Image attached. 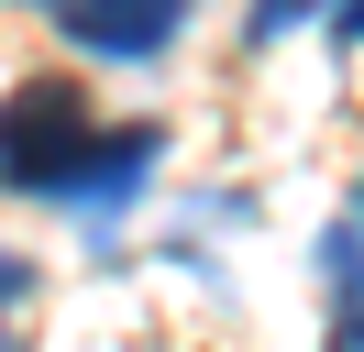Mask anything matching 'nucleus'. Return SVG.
Segmentation results:
<instances>
[{
	"label": "nucleus",
	"mask_w": 364,
	"mask_h": 352,
	"mask_svg": "<svg viewBox=\"0 0 364 352\" xmlns=\"http://www.w3.org/2000/svg\"><path fill=\"white\" fill-rule=\"evenodd\" d=\"M353 231H364V187H353Z\"/></svg>",
	"instance_id": "0eeeda50"
},
{
	"label": "nucleus",
	"mask_w": 364,
	"mask_h": 352,
	"mask_svg": "<svg viewBox=\"0 0 364 352\" xmlns=\"http://www.w3.org/2000/svg\"><path fill=\"white\" fill-rule=\"evenodd\" d=\"M100 143L111 132L89 121V88H67V77H23L0 99V187H23V198H67Z\"/></svg>",
	"instance_id": "f257e3e1"
},
{
	"label": "nucleus",
	"mask_w": 364,
	"mask_h": 352,
	"mask_svg": "<svg viewBox=\"0 0 364 352\" xmlns=\"http://www.w3.org/2000/svg\"><path fill=\"white\" fill-rule=\"evenodd\" d=\"M320 275H331V352H364V231L353 220L320 231Z\"/></svg>",
	"instance_id": "20e7f679"
},
{
	"label": "nucleus",
	"mask_w": 364,
	"mask_h": 352,
	"mask_svg": "<svg viewBox=\"0 0 364 352\" xmlns=\"http://www.w3.org/2000/svg\"><path fill=\"white\" fill-rule=\"evenodd\" d=\"M23 286H33V264H23V253H0V308L23 297Z\"/></svg>",
	"instance_id": "39448f33"
},
{
	"label": "nucleus",
	"mask_w": 364,
	"mask_h": 352,
	"mask_svg": "<svg viewBox=\"0 0 364 352\" xmlns=\"http://www.w3.org/2000/svg\"><path fill=\"white\" fill-rule=\"evenodd\" d=\"M177 0H67V11H55V33L67 44H89V55H166V44H177Z\"/></svg>",
	"instance_id": "f03ea898"
},
{
	"label": "nucleus",
	"mask_w": 364,
	"mask_h": 352,
	"mask_svg": "<svg viewBox=\"0 0 364 352\" xmlns=\"http://www.w3.org/2000/svg\"><path fill=\"white\" fill-rule=\"evenodd\" d=\"M155 154H166V132H155V121H122L111 143L89 154V176H77V187H67V209L111 231V220L133 209V187H144V176H155Z\"/></svg>",
	"instance_id": "7ed1b4c3"
},
{
	"label": "nucleus",
	"mask_w": 364,
	"mask_h": 352,
	"mask_svg": "<svg viewBox=\"0 0 364 352\" xmlns=\"http://www.w3.org/2000/svg\"><path fill=\"white\" fill-rule=\"evenodd\" d=\"M331 33H342V44H364V0H353V11H331Z\"/></svg>",
	"instance_id": "423d86ee"
},
{
	"label": "nucleus",
	"mask_w": 364,
	"mask_h": 352,
	"mask_svg": "<svg viewBox=\"0 0 364 352\" xmlns=\"http://www.w3.org/2000/svg\"><path fill=\"white\" fill-rule=\"evenodd\" d=\"M0 352H11V341H0Z\"/></svg>",
	"instance_id": "6e6552de"
}]
</instances>
